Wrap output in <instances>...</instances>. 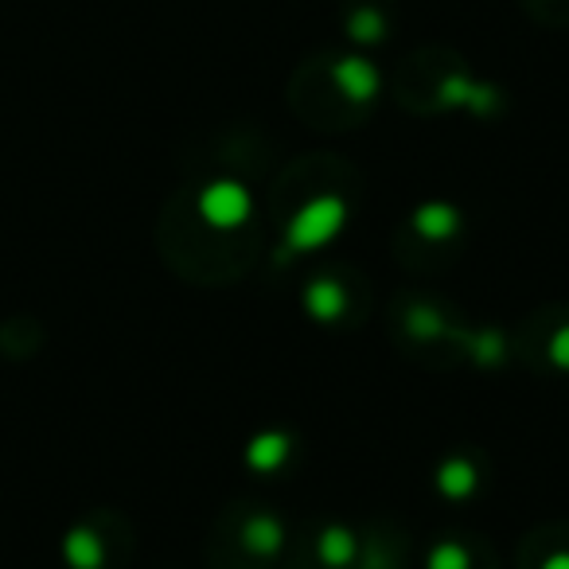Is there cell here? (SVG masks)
Here are the masks:
<instances>
[{
  "instance_id": "6da1fadb",
  "label": "cell",
  "mask_w": 569,
  "mask_h": 569,
  "mask_svg": "<svg viewBox=\"0 0 569 569\" xmlns=\"http://www.w3.org/2000/svg\"><path fill=\"white\" fill-rule=\"evenodd\" d=\"M343 227H348V203H343L336 191L312 196L309 203L289 219V227H284V250L312 253V250H320V246L336 242Z\"/></svg>"
},
{
  "instance_id": "7a4b0ae2",
  "label": "cell",
  "mask_w": 569,
  "mask_h": 569,
  "mask_svg": "<svg viewBox=\"0 0 569 569\" xmlns=\"http://www.w3.org/2000/svg\"><path fill=\"white\" fill-rule=\"evenodd\" d=\"M250 211H253V199L238 180H214L199 191V214L214 230H238L250 219Z\"/></svg>"
},
{
  "instance_id": "3957f363",
  "label": "cell",
  "mask_w": 569,
  "mask_h": 569,
  "mask_svg": "<svg viewBox=\"0 0 569 569\" xmlns=\"http://www.w3.org/2000/svg\"><path fill=\"white\" fill-rule=\"evenodd\" d=\"M305 312H309L317 325H336V320L348 312V293L343 284L332 277H317V281L305 289Z\"/></svg>"
},
{
  "instance_id": "277c9868",
  "label": "cell",
  "mask_w": 569,
  "mask_h": 569,
  "mask_svg": "<svg viewBox=\"0 0 569 569\" xmlns=\"http://www.w3.org/2000/svg\"><path fill=\"white\" fill-rule=\"evenodd\" d=\"M332 79L351 102H371V98L379 94V71H375L367 59H340Z\"/></svg>"
},
{
  "instance_id": "5b68a950",
  "label": "cell",
  "mask_w": 569,
  "mask_h": 569,
  "mask_svg": "<svg viewBox=\"0 0 569 569\" xmlns=\"http://www.w3.org/2000/svg\"><path fill=\"white\" fill-rule=\"evenodd\" d=\"M413 230H418L426 242H449L460 234V211L452 203H426L413 211Z\"/></svg>"
},
{
  "instance_id": "8992f818",
  "label": "cell",
  "mask_w": 569,
  "mask_h": 569,
  "mask_svg": "<svg viewBox=\"0 0 569 569\" xmlns=\"http://www.w3.org/2000/svg\"><path fill=\"white\" fill-rule=\"evenodd\" d=\"M289 449H293V441L284 433H277V429H269V433H258L250 445H246V465L253 468V472H277V468L289 460Z\"/></svg>"
},
{
  "instance_id": "52a82bcc",
  "label": "cell",
  "mask_w": 569,
  "mask_h": 569,
  "mask_svg": "<svg viewBox=\"0 0 569 569\" xmlns=\"http://www.w3.org/2000/svg\"><path fill=\"white\" fill-rule=\"evenodd\" d=\"M242 546L253 553V558H273V553H281V546H284V527L273 519V515H253V519H246V527H242Z\"/></svg>"
},
{
  "instance_id": "ba28073f",
  "label": "cell",
  "mask_w": 569,
  "mask_h": 569,
  "mask_svg": "<svg viewBox=\"0 0 569 569\" xmlns=\"http://www.w3.org/2000/svg\"><path fill=\"white\" fill-rule=\"evenodd\" d=\"M437 491L445 499H468L476 491V468L465 457H449L437 468Z\"/></svg>"
},
{
  "instance_id": "9c48e42d",
  "label": "cell",
  "mask_w": 569,
  "mask_h": 569,
  "mask_svg": "<svg viewBox=\"0 0 569 569\" xmlns=\"http://www.w3.org/2000/svg\"><path fill=\"white\" fill-rule=\"evenodd\" d=\"M356 535H351L348 527H325L320 530V542H317V553L325 566L332 569H348L351 561H356Z\"/></svg>"
},
{
  "instance_id": "30bf717a",
  "label": "cell",
  "mask_w": 569,
  "mask_h": 569,
  "mask_svg": "<svg viewBox=\"0 0 569 569\" xmlns=\"http://www.w3.org/2000/svg\"><path fill=\"white\" fill-rule=\"evenodd\" d=\"M426 569H472V553L460 542H437L426 558Z\"/></svg>"
},
{
  "instance_id": "8fae6325",
  "label": "cell",
  "mask_w": 569,
  "mask_h": 569,
  "mask_svg": "<svg viewBox=\"0 0 569 569\" xmlns=\"http://www.w3.org/2000/svg\"><path fill=\"white\" fill-rule=\"evenodd\" d=\"M71 561L79 569H98V561H102V546H98V538L87 535V530L71 535Z\"/></svg>"
},
{
  "instance_id": "7c38bea8",
  "label": "cell",
  "mask_w": 569,
  "mask_h": 569,
  "mask_svg": "<svg viewBox=\"0 0 569 569\" xmlns=\"http://www.w3.org/2000/svg\"><path fill=\"white\" fill-rule=\"evenodd\" d=\"M546 356H550V363L558 367V371H569V325L558 328V332L550 336V348H546Z\"/></svg>"
},
{
  "instance_id": "4fadbf2b",
  "label": "cell",
  "mask_w": 569,
  "mask_h": 569,
  "mask_svg": "<svg viewBox=\"0 0 569 569\" xmlns=\"http://www.w3.org/2000/svg\"><path fill=\"white\" fill-rule=\"evenodd\" d=\"M379 17H375V12H359L356 20H351V36H356V40H379Z\"/></svg>"
},
{
  "instance_id": "5bb4252c",
  "label": "cell",
  "mask_w": 569,
  "mask_h": 569,
  "mask_svg": "<svg viewBox=\"0 0 569 569\" xmlns=\"http://www.w3.org/2000/svg\"><path fill=\"white\" fill-rule=\"evenodd\" d=\"M542 569H569V553L561 550V553H550V558L542 561Z\"/></svg>"
}]
</instances>
